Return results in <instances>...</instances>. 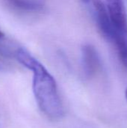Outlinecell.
Instances as JSON below:
<instances>
[{"label":"cell","mask_w":127,"mask_h":128,"mask_svg":"<svg viewBox=\"0 0 127 128\" xmlns=\"http://www.w3.org/2000/svg\"><path fill=\"white\" fill-rule=\"evenodd\" d=\"M14 58L33 72L32 88L40 110L49 118L58 120L64 116V107L58 94L56 82L46 68L28 51L18 47Z\"/></svg>","instance_id":"1"},{"label":"cell","mask_w":127,"mask_h":128,"mask_svg":"<svg viewBox=\"0 0 127 128\" xmlns=\"http://www.w3.org/2000/svg\"><path fill=\"white\" fill-rule=\"evenodd\" d=\"M95 17L98 28L103 38L110 43H113L117 28L113 25L106 5L102 0H92Z\"/></svg>","instance_id":"2"},{"label":"cell","mask_w":127,"mask_h":128,"mask_svg":"<svg viewBox=\"0 0 127 128\" xmlns=\"http://www.w3.org/2000/svg\"><path fill=\"white\" fill-rule=\"evenodd\" d=\"M82 64L84 74L87 77L93 76L99 70L100 56L95 47L91 44H85L82 47Z\"/></svg>","instance_id":"3"},{"label":"cell","mask_w":127,"mask_h":128,"mask_svg":"<svg viewBox=\"0 0 127 128\" xmlns=\"http://www.w3.org/2000/svg\"><path fill=\"white\" fill-rule=\"evenodd\" d=\"M113 25L121 31H127V16L123 0H106Z\"/></svg>","instance_id":"4"},{"label":"cell","mask_w":127,"mask_h":128,"mask_svg":"<svg viewBox=\"0 0 127 128\" xmlns=\"http://www.w3.org/2000/svg\"><path fill=\"white\" fill-rule=\"evenodd\" d=\"M13 10L22 13H38L44 10L43 4L39 0H1Z\"/></svg>","instance_id":"5"},{"label":"cell","mask_w":127,"mask_h":128,"mask_svg":"<svg viewBox=\"0 0 127 128\" xmlns=\"http://www.w3.org/2000/svg\"><path fill=\"white\" fill-rule=\"evenodd\" d=\"M4 38V34L2 33V32L0 30V39H1V38Z\"/></svg>","instance_id":"6"},{"label":"cell","mask_w":127,"mask_h":128,"mask_svg":"<svg viewBox=\"0 0 127 128\" xmlns=\"http://www.w3.org/2000/svg\"><path fill=\"white\" fill-rule=\"evenodd\" d=\"M82 2H88L90 0H81Z\"/></svg>","instance_id":"7"},{"label":"cell","mask_w":127,"mask_h":128,"mask_svg":"<svg viewBox=\"0 0 127 128\" xmlns=\"http://www.w3.org/2000/svg\"><path fill=\"white\" fill-rule=\"evenodd\" d=\"M125 95H126V98H127V90H126V93H125Z\"/></svg>","instance_id":"8"}]
</instances>
